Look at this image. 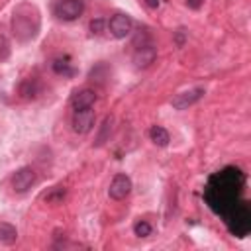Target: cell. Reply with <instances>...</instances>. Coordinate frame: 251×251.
I'll return each mask as SVG.
<instances>
[{
    "label": "cell",
    "mask_w": 251,
    "mask_h": 251,
    "mask_svg": "<svg viewBox=\"0 0 251 251\" xmlns=\"http://www.w3.org/2000/svg\"><path fill=\"white\" fill-rule=\"evenodd\" d=\"M12 33L18 41L27 43L31 39L37 37L39 27H41V16L39 10L29 4V2H22L20 6H16L14 14H12Z\"/></svg>",
    "instance_id": "obj_1"
},
{
    "label": "cell",
    "mask_w": 251,
    "mask_h": 251,
    "mask_svg": "<svg viewBox=\"0 0 251 251\" xmlns=\"http://www.w3.org/2000/svg\"><path fill=\"white\" fill-rule=\"evenodd\" d=\"M35 182H37V173H35V169H31V167H22V169H18V171L10 176L12 190L18 192V194L27 192Z\"/></svg>",
    "instance_id": "obj_2"
},
{
    "label": "cell",
    "mask_w": 251,
    "mask_h": 251,
    "mask_svg": "<svg viewBox=\"0 0 251 251\" xmlns=\"http://www.w3.org/2000/svg\"><path fill=\"white\" fill-rule=\"evenodd\" d=\"M55 16L63 22H73L84 12V2L82 0H59L53 8Z\"/></svg>",
    "instance_id": "obj_3"
},
{
    "label": "cell",
    "mask_w": 251,
    "mask_h": 251,
    "mask_svg": "<svg viewBox=\"0 0 251 251\" xmlns=\"http://www.w3.org/2000/svg\"><path fill=\"white\" fill-rule=\"evenodd\" d=\"M94 110L92 108H82V110H75L73 118H71V127L75 133H88L94 127Z\"/></svg>",
    "instance_id": "obj_4"
},
{
    "label": "cell",
    "mask_w": 251,
    "mask_h": 251,
    "mask_svg": "<svg viewBox=\"0 0 251 251\" xmlns=\"http://www.w3.org/2000/svg\"><path fill=\"white\" fill-rule=\"evenodd\" d=\"M157 59V47H153L151 43H143L137 45L133 55H131V63L135 69H149Z\"/></svg>",
    "instance_id": "obj_5"
},
{
    "label": "cell",
    "mask_w": 251,
    "mask_h": 251,
    "mask_svg": "<svg viewBox=\"0 0 251 251\" xmlns=\"http://www.w3.org/2000/svg\"><path fill=\"white\" fill-rule=\"evenodd\" d=\"M204 94H206V90H204L202 86H194V88L182 90V92H178V94L171 100V106H173L175 110H186V108L194 106Z\"/></svg>",
    "instance_id": "obj_6"
},
{
    "label": "cell",
    "mask_w": 251,
    "mask_h": 251,
    "mask_svg": "<svg viewBox=\"0 0 251 251\" xmlns=\"http://www.w3.org/2000/svg\"><path fill=\"white\" fill-rule=\"evenodd\" d=\"M131 188H133L131 178L126 173H118V175H114V178H112V182L108 186V194L114 200H124L131 192Z\"/></svg>",
    "instance_id": "obj_7"
},
{
    "label": "cell",
    "mask_w": 251,
    "mask_h": 251,
    "mask_svg": "<svg viewBox=\"0 0 251 251\" xmlns=\"http://www.w3.org/2000/svg\"><path fill=\"white\" fill-rule=\"evenodd\" d=\"M131 27H133V22L127 14H116L108 20V29L110 33L116 37V39H124L131 33Z\"/></svg>",
    "instance_id": "obj_8"
},
{
    "label": "cell",
    "mask_w": 251,
    "mask_h": 251,
    "mask_svg": "<svg viewBox=\"0 0 251 251\" xmlns=\"http://www.w3.org/2000/svg\"><path fill=\"white\" fill-rule=\"evenodd\" d=\"M96 102V92L92 88H80L75 90L71 96V106L73 110H82V108H92Z\"/></svg>",
    "instance_id": "obj_9"
},
{
    "label": "cell",
    "mask_w": 251,
    "mask_h": 251,
    "mask_svg": "<svg viewBox=\"0 0 251 251\" xmlns=\"http://www.w3.org/2000/svg\"><path fill=\"white\" fill-rule=\"evenodd\" d=\"M37 94H39V80L31 78V76L24 78L20 84V96L24 100H33V98H37Z\"/></svg>",
    "instance_id": "obj_10"
},
{
    "label": "cell",
    "mask_w": 251,
    "mask_h": 251,
    "mask_svg": "<svg viewBox=\"0 0 251 251\" xmlns=\"http://www.w3.org/2000/svg\"><path fill=\"white\" fill-rule=\"evenodd\" d=\"M149 137H151V141H153L157 147H167L169 141H171V135H169V131H167L163 126H153V127L149 129Z\"/></svg>",
    "instance_id": "obj_11"
},
{
    "label": "cell",
    "mask_w": 251,
    "mask_h": 251,
    "mask_svg": "<svg viewBox=\"0 0 251 251\" xmlns=\"http://www.w3.org/2000/svg\"><path fill=\"white\" fill-rule=\"evenodd\" d=\"M16 239H18V229L8 222H0V243L2 245H14Z\"/></svg>",
    "instance_id": "obj_12"
},
{
    "label": "cell",
    "mask_w": 251,
    "mask_h": 251,
    "mask_svg": "<svg viewBox=\"0 0 251 251\" xmlns=\"http://www.w3.org/2000/svg\"><path fill=\"white\" fill-rule=\"evenodd\" d=\"M112 129H114V118H112V116H106L104 122H102V126H100V129H98V135H96V143H94V145H96V147L104 145V143L110 139Z\"/></svg>",
    "instance_id": "obj_13"
},
{
    "label": "cell",
    "mask_w": 251,
    "mask_h": 251,
    "mask_svg": "<svg viewBox=\"0 0 251 251\" xmlns=\"http://www.w3.org/2000/svg\"><path fill=\"white\" fill-rule=\"evenodd\" d=\"M151 231H153V227H151V224H149L147 220H137V222L133 224V233H135L137 237H149Z\"/></svg>",
    "instance_id": "obj_14"
},
{
    "label": "cell",
    "mask_w": 251,
    "mask_h": 251,
    "mask_svg": "<svg viewBox=\"0 0 251 251\" xmlns=\"http://www.w3.org/2000/svg\"><path fill=\"white\" fill-rule=\"evenodd\" d=\"M63 198H65V190L59 188V186L53 188L49 194H45V202H47V204H53V206H55V204H61Z\"/></svg>",
    "instance_id": "obj_15"
},
{
    "label": "cell",
    "mask_w": 251,
    "mask_h": 251,
    "mask_svg": "<svg viewBox=\"0 0 251 251\" xmlns=\"http://www.w3.org/2000/svg\"><path fill=\"white\" fill-rule=\"evenodd\" d=\"M53 69H55V73L65 75V76H71V75H73V69H71L69 63H65V61H55V63H53Z\"/></svg>",
    "instance_id": "obj_16"
},
{
    "label": "cell",
    "mask_w": 251,
    "mask_h": 251,
    "mask_svg": "<svg viewBox=\"0 0 251 251\" xmlns=\"http://www.w3.org/2000/svg\"><path fill=\"white\" fill-rule=\"evenodd\" d=\"M8 55H10V43H8V39L4 35H0V63L6 61Z\"/></svg>",
    "instance_id": "obj_17"
},
{
    "label": "cell",
    "mask_w": 251,
    "mask_h": 251,
    "mask_svg": "<svg viewBox=\"0 0 251 251\" xmlns=\"http://www.w3.org/2000/svg\"><path fill=\"white\" fill-rule=\"evenodd\" d=\"M102 25H104V22H102V20L90 22V31H92V33H100V31H102Z\"/></svg>",
    "instance_id": "obj_18"
},
{
    "label": "cell",
    "mask_w": 251,
    "mask_h": 251,
    "mask_svg": "<svg viewBox=\"0 0 251 251\" xmlns=\"http://www.w3.org/2000/svg\"><path fill=\"white\" fill-rule=\"evenodd\" d=\"M186 4H188V8H192V10H198V8L202 6V0H186Z\"/></svg>",
    "instance_id": "obj_19"
},
{
    "label": "cell",
    "mask_w": 251,
    "mask_h": 251,
    "mask_svg": "<svg viewBox=\"0 0 251 251\" xmlns=\"http://www.w3.org/2000/svg\"><path fill=\"white\" fill-rule=\"evenodd\" d=\"M145 4H147L149 8H159V4H161V0H145Z\"/></svg>",
    "instance_id": "obj_20"
}]
</instances>
